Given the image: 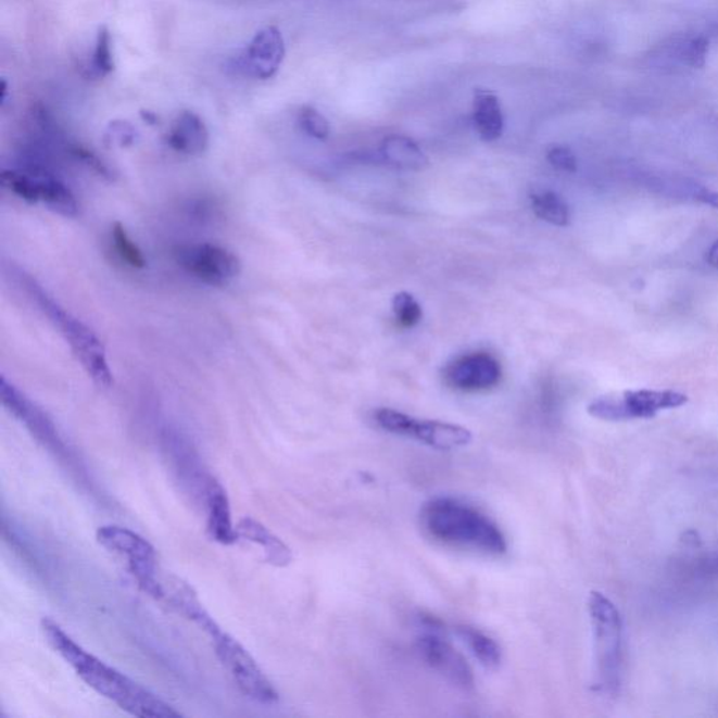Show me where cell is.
<instances>
[{"mask_svg": "<svg viewBox=\"0 0 718 718\" xmlns=\"http://www.w3.org/2000/svg\"><path fill=\"white\" fill-rule=\"evenodd\" d=\"M41 630L47 643L65 659L67 665H71L86 685L115 703L124 711L141 718L181 717L180 711L175 710L161 697L86 652L55 620L42 619Z\"/></svg>", "mask_w": 718, "mask_h": 718, "instance_id": "1", "label": "cell"}, {"mask_svg": "<svg viewBox=\"0 0 718 718\" xmlns=\"http://www.w3.org/2000/svg\"><path fill=\"white\" fill-rule=\"evenodd\" d=\"M421 527L433 541L486 556L507 552V538L499 525L479 509L452 497H437L424 504Z\"/></svg>", "mask_w": 718, "mask_h": 718, "instance_id": "2", "label": "cell"}, {"mask_svg": "<svg viewBox=\"0 0 718 718\" xmlns=\"http://www.w3.org/2000/svg\"><path fill=\"white\" fill-rule=\"evenodd\" d=\"M9 277L22 289L24 295L30 299L33 305L47 316L48 322L52 323L55 329L56 327L60 329L62 337L93 382L100 388H110L113 383V374L110 370L108 355L104 345L90 327L62 307L47 289L24 269L11 266Z\"/></svg>", "mask_w": 718, "mask_h": 718, "instance_id": "3", "label": "cell"}, {"mask_svg": "<svg viewBox=\"0 0 718 718\" xmlns=\"http://www.w3.org/2000/svg\"><path fill=\"white\" fill-rule=\"evenodd\" d=\"M588 612L594 634L595 688L605 695H616L623 663V623L614 602L601 592H591Z\"/></svg>", "mask_w": 718, "mask_h": 718, "instance_id": "4", "label": "cell"}, {"mask_svg": "<svg viewBox=\"0 0 718 718\" xmlns=\"http://www.w3.org/2000/svg\"><path fill=\"white\" fill-rule=\"evenodd\" d=\"M98 542L109 552L127 560V567L139 590L156 601L165 597L163 581L159 580L158 553L151 543L131 529L105 525L96 533Z\"/></svg>", "mask_w": 718, "mask_h": 718, "instance_id": "5", "label": "cell"}, {"mask_svg": "<svg viewBox=\"0 0 718 718\" xmlns=\"http://www.w3.org/2000/svg\"><path fill=\"white\" fill-rule=\"evenodd\" d=\"M210 639L222 667L228 671L235 685L245 697L267 706L278 703L277 689L238 640L221 628L212 631Z\"/></svg>", "mask_w": 718, "mask_h": 718, "instance_id": "6", "label": "cell"}, {"mask_svg": "<svg viewBox=\"0 0 718 718\" xmlns=\"http://www.w3.org/2000/svg\"><path fill=\"white\" fill-rule=\"evenodd\" d=\"M417 652L428 667L452 686L469 692L475 688L474 671L466 658L445 638L441 620L430 615L418 618Z\"/></svg>", "mask_w": 718, "mask_h": 718, "instance_id": "7", "label": "cell"}, {"mask_svg": "<svg viewBox=\"0 0 718 718\" xmlns=\"http://www.w3.org/2000/svg\"><path fill=\"white\" fill-rule=\"evenodd\" d=\"M2 186L32 204H41L64 216L78 215L79 205L71 188L45 167L9 168L2 172Z\"/></svg>", "mask_w": 718, "mask_h": 718, "instance_id": "8", "label": "cell"}, {"mask_svg": "<svg viewBox=\"0 0 718 718\" xmlns=\"http://www.w3.org/2000/svg\"><path fill=\"white\" fill-rule=\"evenodd\" d=\"M374 420L380 430L393 436L412 438L438 451L459 450L470 445L474 433L457 424L420 420L393 408H378Z\"/></svg>", "mask_w": 718, "mask_h": 718, "instance_id": "9", "label": "cell"}, {"mask_svg": "<svg viewBox=\"0 0 718 718\" xmlns=\"http://www.w3.org/2000/svg\"><path fill=\"white\" fill-rule=\"evenodd\" d=\"M686 403V394L673 390H630L595 399L588 406V413L604 421H628L653 418L663 410L682 407Z\"/></svg>", "mask_w": 718, "mask_h": 718, "instance_id": "10", "label": "cell"}, {"mask_svg": "<svg viewBox=\"0 0 718 718\" xmlns=\"http://www.w3.org/2000/svg\"><path fill=\"white\" fill-rule=\"evenodd\" d=\"M173 255L185 272L211 287L226 286L242 267L232 252L211 243L177 245Z\"/></svg>", "mask_w": 718, "mask_h": 718, "instance_id": "11", "label": "cell"}, {"mask_svg": "<svg viewBox=\"0 0 718 718\" xmlns=\"http://www.w3.org/2000/svg\"><path fill=\"white\" fill-rule=\"evenodd\" d=\"M0 394H2L3 406L26 426L32 436L48 450L62 455L65 453V443L56 430L54 421L50 416L33 403L21 390L9 382L4 376L0 379Z\"/></svg>", "mask_w": 718, "mask_h": 718, "instance_id": "12", "label": "cell"}, {"mask_svg": "<svg viewBox=\"0 0 718 718\" xmlns=\"http://www.w3.org/2000/svg\"><path fill=\"white\" fill-rule=\"evenodd\" d=\"M286 54L282 33L276 26H267L254 34L248 47L236 60V66L249 78L268 80L278 74Z\"/></svg>", "mask_w": 718, "mask_h": 718, "instance_id": "13", "label": "cell"}, {"mask_svg": "<svg viewBox=\"0 0 718 718\" xmlns=\"http://www.w3.org/2000/svg\"><path fill=\"white\" fill-rule=\"evenodd\" d=\"M443 379L461 392H484L500 383L501 365L491 354H467L446 366Z\"/></svg>", "mask_w": 718, "mask_h": 718, "instance_id": "14", "label": "cell"}, {"mask_svg": "<svg viewBox=\"0 0 718 718\" xmlns=\"http://www.w3.org/2000/svg\"><path fill=\"white\" fill-rule=\"evenodd\" d=\"M206 531L212 541L230 546L238 542V531L232 519L228 494L219 481L211 477L204 491Z\"/></svg>", "mask_w": 718, "mask_h": 718, "instance_id": "15", "label": "cell"}, {"mask_svg": "<svg viewBox=\"0 0 718 718\" xmlns=\"http://www.w3.org/2000/svg\"><path fill=\"white\" fill-rule=\"evenodd\" d=\"M166 143L182 155L200 156L209 149V128L199 114L181 111L168 128Z\"/></svg>", "mask_w": 718, "mask_h": 718, "instance_id": "16", "label": "cell"}, {"mask_svg": "<svg viewBox=\"0 0 718 718\" xmlns=\"http://www.w3.org/2000/svg\"><path fill=\"white\" fill-rule=\"evenodd\" d=\"M166 584L163 582V588H165V597H163V601H166L172 609H175L178 614L185 616L186 619L199 626L206 634H211L212 631L219 628V625L205 610L199 596H197L194 590L187 582L175 577L172 581L166 582Z\"/></svg>", "mask_w": 718, "mask_h": 718, "instance_id": "17", "label": "cell"}, {"mask_svg": "<svg viewBox=\"0 0 718 718\" xmlns=\"http://www.w3.org/2000/svg\"><path fill=\"white\" fill-rule=\"evenodd\" d=\"M236 531H238L239 539L262 546L264 558L272 566L282 568L292 563L293 554L288 544L269 531L267 527H264L262 522H259L257 519L252 517L240 519L236 525Z\"/></svg>", "mask_w": 718, "mask_h": 718, "instance_id": "18", "label": "cell"}, {"mask_svg": "<svg viewBox=\"0 0 718 718\" xmlns=\"http://www.w3.org/2000/svg\"><path fill=\"white\" fill-rule=\"evenodd\" d=\"M379 158L387 165L407 172H421L430 163L416 141L396 134L389 135L380 143Z\"/></svg>", "mask_w": 718, "mask_h": 718, "instance_id": "19", "label": "cell"}, {"mask_svg": "<svg viewBox=\"0 0 718 718\" xmlns=\"http://www.w3.org/2000/svg\"><path fill=\"white\" fill-rule=\"evenodd\" d=\"M474 124L477 134L486 142H494L503 137L504 115L497 96L489 90L475 91Z\"/></svg>", "mask_w": 718, "mask_h": 718, "instance_id": "20", "label": "cell"}, {"mask_svg": "<svg viewBox=\"0 0 718 718\" xmlns=\"http://www.w3.org/2000/svg\"><path fill=\"white\" fill-rule=\"evenodd\" d=\"M455 633L481 667L490 669V671L500 668L503 663V652H501L497 641L490 638L484 631L469 625L456 626Z\"/></svg>", "mask_w": 718, "mask_h": 718, "instance_id": "21", "label": "cell"}, {"mask_svg": "<svg viewBox=\"0 0 718 718\" xmlns=\"http://www.w3.org/2000/svg\"><path fill=\"white\" fill-rule=\"evenodd\" d=\"M531 204L534 214L547 224L554 226L570 225L571 214L567 202L553 191L534 192L531 196Z\"/></svg>", "mask_w": 718, "mask_h": 718, "instance_id": "22", "label": "cell"}, {"mask_svg": "<svg viewBox=\"0 0 718 718\" xmlns=\"http://www.w3.org/2000/svg\"><path fill=\"white\" fill-rule=\"evenodd\" d=\"M113 38L108 27H100L93 55L88 65L91 78L101 79L114 71Z\"/></svg>", "mask_w": 718, "mask_h": 718, "instance_id": "23", "label": "cell"}, {"mask_svg": "<svg viewBox=\"0 0 718 718\" xmlns=\"http://www.w3.org/2000/svg\"><path fill=\"white\" fill-rule=\"evenodd\" d=\"M111 242H113L114 250L119 255V259L125 264H128L129 267L137 269L147 267V259H144L142 250L129 238L127 230H125L119 222H115L111 226Z\"/></svg>", "mask_w": 718, "mask_h": 718, "instance_id": "24", "label": "cell"}, {"mask_svg": "<svg viewBox=\"0 0 718 718\" xmlns=\"http://www.w3.org/2000/svg\"><path fill=\"white\" fill-rule=\"evenodd\" d=\"M393 313L400 326L413 329L423 319V307L408 292H399L393 298Z\"/></svg>", "mask_w": 718, "mask_h": 718, "instance_id": "25", "label": "cell"}, {"mask_svg": "<svg viewBox=\"0 0 718 718\" xmlns=\"http://www.w3.org/2000/svg\"><path fill=\"white\" fill-rule=\"evenodd\" d=\"M298 124L303 133L310 135L313 139H317V141H326V139L329 138V122H327L325 115H323L320 111L311 108V105H305V108H302L301 111H299Z\"/></svg>", "mask_w": 718, "mask_h": 718, "instance_id": "26", "label": "cell"}, {"mask_svg": "<svg viewBox=\"0 0 718 718\" xmlns=\"http://www.w3.org/2000/svg\"><path fill=\"white\" fill-rule=\"evenodd\" d=\"M708 55V40L705 36H697L683 42L681 50H679V58L683 64L702 70L705 67Z\"/></svg>", "mask_w": 718, "mask_h": 718, "instance_id": "27", "label": "cell"}, {"mask_svg": "<svg viewBox=\"0 0 718 718\" xmlns=\"http://www.w3.org/2000/svg\"><path fill=\"white\" fill-rule=\"evenodd\" d=\"M546 156L549 163L554 168H557V171L566 173L577 172V158L571 152V149L560 147V144H554V147L549 148Z\"/></svg>", "mask_w": 718, "mask_h": 718, "instance_id": "28", "label": "cell"}, {"mask_svg": "<svg viewBox=\"0 0 718 718\" xmlns=\"http://www.w3.org/2000/svg\"><path fill=\"white\" fill-rule=\"evenodd\" d=\"M111 137L117 138L119 142L131 143L135 138V131L131 125L124 122H117L111 124L110 127Z\"/></svg>", "mask_w": 718, "mask_h": 718, "instance_id": "29", "label": "cell"}, {"mask_svg": "<svg viewBox=\"0 0 718 718\" xmlns=\"http://www.w3.org/2000/svg\"><path fill=\"white\" fill-rule=\"evenodd\" d=\"M695 200L703 202V204L710 205L713 209L718 210V192L708 190L706 187H695L693 191Z\"/></svg>", "mask_w": 718, "mask_h": 718, "instance_id": "30", "label": "cell"}, {"mask_svg": "<svg viewBox=\"0 0 718 718\" xmlns=\"http://www.w3.org/2000/svg\"><path fill=\"white\" fill-rule=\"evenodd\" d=\"M707 263L718 272V240L711 245L707 253Z\"/></svg>", "mask_w": 718, "mask_h": 718, "instance_id": "31", "label": "cell"}, {"mask_svg": "<svg viewBox=\"0 0 718 718\" xmlns=\"http://www.w3.org/2000/svg\"><path fill=\"white\" fill-rule=\"evenodd\" d=\"M142 115H143V118L148 119L149 123H152V124L156 123L158 118H156L155 114L149 113V111H143Z\"/></svg>", "mask_w": 718, "mask_h": 718, "instance_id": "32", "label": "cell"}]
</instances>
